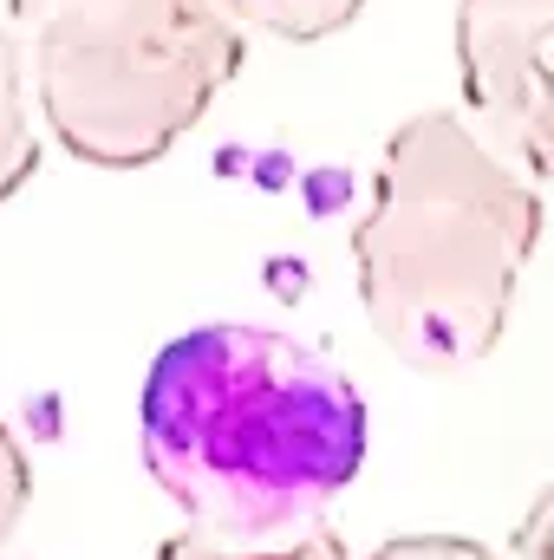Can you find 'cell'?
<instances>
[{"label": "cell", "mask_w": 554, "mask_h": 560, "mask_svg": "<svg viewBox=\"0 0 554 560\" xmlns=\"http://www.w3.org/2000/svg\"><path fill=\"white\" fill-rule=\"evenodd\" d=\"M143 469L222 548H280L359 482L372 418L359 385L275 326L209 319L157 346L138 392Z\"/></svg>", "instance_id": "obj_1"}, {"label": "cell", "mask_w": 554, "mask_h": 560, "mask_svg": "<svg viewBox=\"0 0 554 560\" xmlns=\"http://www.w3.org/2000/svg\"><path fill=\"white\" fill-rule=\"evenodd\" d=\"M542 248V189L463 112H412L372 170L353 229L359 306L412 372L483 365Z\"/></svg>", "instance_id": "obj_2"}, {"label": "cell", "mask_w": 554, "mask_h": 560, "mask_svg": "<svg viewBox=\"0 0 554 560\" xmlns=\"http://www.w3.org/2000/svg\"><path fill=\"white\" fill-rule=\"evenodd\" d=\"M39 125L72 163L143 170L242 72L249 33L216 0H7Z\"/></svg>", "instance_id": "obj_3"}, {"label": "cell", "mask_w": 554, "mask_h": 560, "mask_svg": "<svg viewBox=\"0 0 554 560\" xmlns=\"http://www.w3.org/2000/svg\"><path fill=\"white\" fill-rule=\"evenodd\" d=\"M457 85L463 118L554 183V0H457Z\"/></svg>", "instance_id": "obj_4"}, {"label": "cell", "mask_w": 554, "mask_h": 560, "mask_svg": "<svg viewBox=\"0 0 554 560\" xmlns=\"http://www.w3.org/2000/svg\"><path fill=\"white\" fill-rule=\"evenodd\" d=\"M26 39L0 26V202L26 189L39 170V125H33V92H26Z\"/></svg>", "instance_id": "obj_5"}, {"label": "cell", "mask_w": 554, "mask_h": 560, "mask_svg": "<svg viewBox=\"0 0 554 560\" xmlns=\"http://www.w3.org/2000/svg\"><path fill=\"white\" fill-rule=\"evenodd\" d=\"M216 7L242 33H268V39H287V46L333 39L366 13V0H216Z\"/></svg>", "instance_id": "obj_6"}, {"label": "cell", "mask_w": 554, "mask_h": 560, "mask_svg": "<svg viewBox=\"0 0 554 560\" xmlns=\"http://www.w3.org/2000/svg\"><path fill=\"white\" fill-rule=\"evenodd\" d=\"M157 560H359L333 528H313V535H300V541H280V548H222V541H209V535H170Z\"/></svg>", "instance_id": "obj_7"}, {"label": "cell", "mask_w": 554, "mask_h": 560, "mask_svg": "<svg viewBox=\"0 0 554 560\" xmlns=\"http://www.w3.org/2000/svg\"><path fill=\"white\" fill-rule=\"evenodd\" d=\"M359 560H509V555L489 548V541H470V535H392Z\"/></svg>", "instance_id": "obj_8"}, {"label": "cell", "mask_w": 554, "mask_h": 560, "mask_svg": "<svg viewBox=\"0 0 554 560\" xmlns=\"http://www.w3.org/2000/svg\"><path fill=\"white\" fill-rule=\"evenodd\" d=\"M509 560H554V476L529 495V509L516 515V528H509Z\"/></svg>", "instance_id": "obj_9"}, {"label": "cell", "mask_w": 554, "mask_h": 560, "mask_svg": "<svg viewBox=\"0 0 554 560\" xmlns=\"http://www.w3.org/2000/svg\"><path fill=\"white\" fill-rule=\"evenodd\" d=\"M26 495H33L26 450H20V436L7 430V418H0V541L13 535V522H20V509H26Z\"/></svg>", "instance_id": "obj_10"}]
</instances>
